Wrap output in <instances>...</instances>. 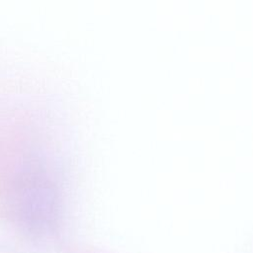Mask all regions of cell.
Here are the masks:
<instances>
[{"label":"cell","mask_w":253,"mask_h":253,"mask_svg":"<svg viewBox=\"0 0 253 253\" xmlns=\"http://www.w3.org/2000/svg\"><path fill=\"white\" fill-rule=\"evenodd\" d=\"M10 202L16 221L29 232L44 233L56 223L57 194L39 172L24 173L16 180Z\"/></svg>","instance_id":"6da1fadb"}]
</instances>
